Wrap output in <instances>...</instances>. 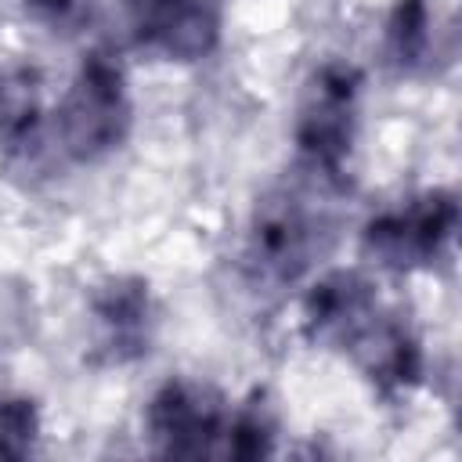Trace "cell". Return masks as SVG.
<instances>
[{
  "mask_svg": "<svg viewBox=\"0 0 462 462\" xmlns=\"http://www.w3.org/2000/svg\"><path fill=\"white\" fill-rule=\"evenodd\" d=\"M155 300L144 278L112 274L90 292V350L97 365H134L155 343Z\"/></svg>",
  "mask_w": 462,
  "mask_h": 462,
  "instance_id": "8",
  "label": "cell"
},
{
  "mask_svg": "<svg viewBox=\"0 0 462 462\" xmlns=\"http://www.w3.org/2000/svg\"><path fill=\"white\" fill-rule=\"evenodd\" d=\"M123 22L144 54L173 65L206 61L224 40L220 0H123Z\"/></svg>",
  "mask_w": 462,
  "mask_h": 462,
  "instance_id": "7",
  "label": "cell"
},
{
  "mask_svg": "<svg viewBox=\"0 0 462 462\" xmlns=\"http://www.w3.org/2000/svg\"><path fill=\"white\" fill-rule=\"evenodd\" d=\"M40 411L29 397L0 393V458H25L36 451Z\"/></svg>",
  "mask_w": 462,
  "mask_h": 462,
  "instance_id": "11",
  "label": "cell"
},
{
  "mask_svg": "<svg viewBox=\"0 0 462 462\" xmlns=\"http://www.w3.org/2000/svg\"><path fill=\"white\" fill-rule=\"evenodd\" d=\"M386 47L401 69H411L426 58V51H430V7H426V0H397L390 25H386Z\"/></svg>",
  "mask_w": 462,
  "mask_h": 462,
  "instance_id": "10",
  "label": "cell"
},
{
  "mask_svg": "<svg viewBox=\"0 0 462 462\" xmlns=\"http://www.w3.org/2000/svg\"><path fill=\"white\" fill-rule=\"evenodd\" d=\"M303 332L339 350L383 393L401 397L422 379V346L408 321L383 307L357 271H328L303 296Z\"/></svg>",
  "mask_w": 462,
  "mask_h": 462,
  "instance_id": "1",
  "label": "cell"
},
{
  "mask_svg": "<svg viewBox=\"0 0 462 462\" xmlns=\"http://www.w3.org/2000/svg\"><path fill=\"white\" fill-rule=\"evenodd\" d=\"M235 408L202 383L170 379L144 408V437L155 455L170 458H224Z\"/></svg>",
  "mask_w": 462,
  "mask_h": 462,
  "instance_id": "6",
  "label": "cell"
},
{
  "mask_svg": "<svg viewBox=\"0 0 462 462\" xmlns=\"http://www.w3.org/2000/svg\"><path fill=\"white\" fill-rule=\"evenodd\" d=\"M22 7H25V14H29L36 25H43L47 32L72 36V32H79L83 25H90L97 0H22Z\"/></svg>",
  "mask_w": 462,
  "mask_h": 462,
  "instance_id": "12",
  "label": "cell"
},
{
  "mask_svg": "<svg viewBox=\"0 0 462 462\" xmlns=\"http://www.w3.org/2000/svg\"><path fill=\"white\" fill-rule=\"evenodd\" d=\"M325 184L300 173L296 184H278L256 199L242 238V278L253 292H282L303 282L332 242V209Z\"/></svg>",
  "mask_w": 462,
  "mask_h": 462,
  "instance_id": "2",
  "label": "cell"
},
{
  "mask_svg": "<svg viewBox=\"0 0 462 462\" xmlns=\"http://www.w3.org/2000/svg\"><path fill=\"white\" fill-rule=\"evenodd\" d=\"M458 231V202L444 188L419 191L383 213L361 231V249L386 271H430L451 256Z\"/></svg>",
  "mask_w": 462,
  "mask_h": 462,
  "instance_id": "5",
  "label": "cell"
},
{
  "mask_svg": "<svg viewBox=\"0 0 462 462\" xmlns=\"http://www.w3.org/2000/svg\"><path fill=\"white\" fill-rule=\"evenodd\" d=\"M361 72L350 61H325L310 72L296 108V166L325 184L343 188V170L357 137Z\"/></svg>",
  "mask_w": 462,
  "mask_h": 462,
  "instance_id": "4",
  "label": "cell"
},
{
  "mask_svg": "<svg viewBox=\"0 0 462 462\" xmlns=\"http://www.w3.org/2000/svg\"><path fill=\"white\" fill-rule=\"evenodd\" d=\"M47 112L40 101V76L32 69L0 72V152L29 162L43 148Z\"/></svg>",
  "mask_w": 462,
  "mask_h": 462,
  "instance_id": "9",
  "label": "cell"
},
{
  "mask_svg": "<svg viewBox=\"0 0 462 462\" xmlns=\"http://www.w3.org/2000/svg\"><path fill=\"white\" fill-rule=\"evenodd\" d=\"M134 126L126 69L112 51H90L54 108L58 148L83 166L116 155Z\"/></svg>",
  "mask_w": 462,
  "mask_h": 462,
  "instance_id": "3",
  "label": "cell"
}]
</instances>
